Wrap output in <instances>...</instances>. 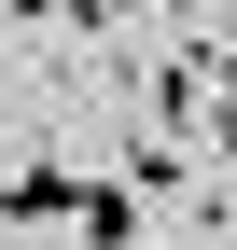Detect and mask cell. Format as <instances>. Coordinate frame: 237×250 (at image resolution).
<instances>
[{
    "label": "cell",
    "mask_w": 237,
    "mask_h": 250,
    "mask_svg": "<svg viewBox=\"0 0 237 250\" xmlns=\"http://www.w3.org/2000/svg\"><path fill=\"white\" fill-rule=\"evenodd\" d=\"M84 195H98L84 167H56V153H28V167H14V195H0V208H14V236H42V223H84Z\"/></svg>",
    "instance_id": "6da1fadb"
},
{
    "label": "cell",
    "mask_w": 237,
    "mask_h": 250,
    "mask_svg": "<svg viewBox=\"0 0 237 250\" xmlns=\"http://www.w3.org/2000/svg\"><path fill=\"white\" fill-rule=\"evenodd\" d=\"M210 139H223V167H237V98H223V111H210Z\"/></svg>",
    "instance_id": "7a4b0ae2"
}]
</instances>
